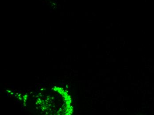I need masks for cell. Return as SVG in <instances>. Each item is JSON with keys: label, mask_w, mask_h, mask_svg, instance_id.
<instances>
[]
</instances>
